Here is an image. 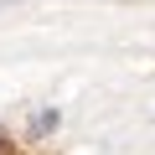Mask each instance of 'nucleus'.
Listing matches in <instances>:
<instances>
[{
  "mask_svg": "<svg viewBox=\"0 0 155 155\" xmlns=\"http://www.w3.org/2000/svg\"><path fill=\"white\" fill-rule=\"evenodd\" d=\"M0 155H16V145H11V140H0Z\"/></svg>",
  "mask_w": 155,
  "mask_h": 155,
  "instance_id": "obj_1",
  "label": "nucleus"
}]
</instances>
